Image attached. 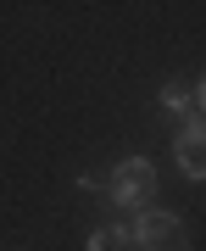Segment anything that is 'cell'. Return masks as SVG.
I'll use <instances>...</instances> for the list:
<instances>
[{
    "label": "cell",
    "instance_id": "7a4b0ae2",
    "mask_svg": "<svg viewBox=\"0 0 206 251\" xmlns=\"http://www.w3.org/2000/svg\"><path fill=\"white\" fill-rule=\"evenodd\" d=\"M134 251H189V229L179 212H167V206H145L134 218Z\"/></svg>",
    "mask_w": 206,
    "mask_h": 251
},
{
    "label": "cell",
    "instance_id": "3957f363",
    "mask_svg": "<svg viewBox=\"0 0 206 251\" xmlns=\"http://www.w3.org/2000/svg\"><path fill=\"white\" fill-rule=\"evenodd\" d=\"M173 162L189 184H206V117H189L179 123V140H173Z\"/></svg>",
    "mask_w": 206,
    "mask_h": 251
},
{
    "label": "cell",
    "instance_id": "8992f818",
    "mask_svg": "<svg viewBox=\"0 0 206 251\" xmlns=\"http://www.w3.org/2000/svg\"><path fill=\"white\" fill-rule=\"evenodd\" d=\"M189 95H195V112H206V73H201V84H195Z\"/></svg>",
    "mask_w": 206,
    "mask_h": 251
},
{
    "label": "cell",
    "instance_id": "277c9868",
    "mask_svg": "<svg viewBox=\"0 0 206 251\" xmlns=\"http://www.w3.org/2000/svg\"><path fill=\"white\" fill-rule=\"evenodd\" d=\"M134 246V229L128 224H100L90 229V240H84V251H128Z\"/></svg>",
    "mask_w": 206,
    "mask_h": 251
},
{
    "label": "cell",
    "instance_id": "5b68a950",
    "mask_svg": "<svg viewBox=\"0 0 206 251\" xmlns=\"http://www.w3.org/2000/svg\"><path fill=\"white\" fill-rule=\"evenodd\" d=\"M156 106L167 112V117H179V123H189V117H195V95H189L184 84H161V90H156Z\"/></svg>",
    "mask_w": 206,
    "mask_h": 251
},
{
    "label": "cell",
    "instance_id": "6da1fadb",
    "mask_svg": "<svg viewBox=\"0 0 206 251\" xmlns=\"http://www.w3.org/2000/svg\"><path fill=\"white\" fill-rule=\"evenodd\" d=\"M156 196V162L151 156H123L112 162V179H106V201L117 212H145Z\"/></svg>",
    "mask_w": 206,
    "mask_h": 251
}]
</instances>
